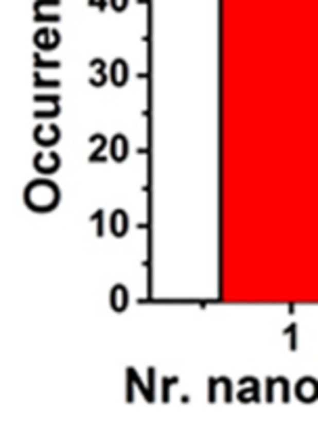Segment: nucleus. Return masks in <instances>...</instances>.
Instances as JSON below:
<instances>
[{
  "label": "nucleus",
  "instance_id": "nucleus-2",
  "mask_svg": "<svg viewBox=\"0 0 318 429\" xmlns=\"http://www.w3.org/2000/svg\"><path fill=\"white\" fill-rule=\"evenodd\" d=\"M34 168L42 174H52L61 168V157L57 155V153H38V155L34 157Z\"/></svg>",
  "mask_w": 318,
  "mask_h": 429
},
{
  "label": "nucleus",
  "instance_id": "nucleus-8",
  "mask_svg": "<svg viewBox=\"0 0 318 429\" xmlns=\"http://www.w3.org/2000/svg\"><path fill=\"white\" fill-rule=\"evenodd\" d=\"M48 34H50V29L48 27H42L40 32L34 36V42H36V46L38 48H42V50H50V48H55L59 42L57 40H48Z\"/></svg>",
  "mask_w": 318,
  "mask_h": 429
},
{
  "label": "nucleus",
  "instance_id": "nucleus-1",
  "mask_svg": "<svg viewBox=\"0 0 318 429\" xmlns=\"http://www.w3.org/2000/svg\"><path fill=\"white\" fill-rule=\"evenodd\" d=\"M59 189L50 180H34L25 189V203L34 211H48L59 203Z\"/></svg>",
  "mask_w": 318,
  "mask_h": 429
},
{
  "label": "nucleus",
  "instance_id": "nucleus-5",
  "mask_svg": "<svg viewBox=\"0 0 318 429\" xmlns=\"http://www.w3.org/2000/svg\"><path fill=\"white\" fill-rule=\"evenodd\" d=\"M126 230H128V216H126L123 209H115L111 213V233L115 237H121L126 235Z\"/></svg>",
  "mask_w": 318,
  "mask_h": 429
},
{
  "label": "nucleus",
  "instance_id": "nucleus-7",
  "mask_svg": "<svg viewBox=\"0 0 318 429\" xmlns=\"http://www.w3.org/2000/svg\"><path fill=\"white\" fill-rule=\"evenodd\" d=\"M90 67L97 69L94 78H90V84H94V86L105 84V80H107V76H105V61H101V59H92V61H90Z\"/></svg>",
  "mask_w": 318,
  "mask_h": 429
},
{
  "label": "nucleus",
  "instance_id": "nucleus-3",
  "mask_svg": "<svg viewBox=\"0 0 318 429\" xmlns=\"http://www.w3.org/2000/svg\"><path fill=\"white\" fill-rule=\"evenodd\" d=\"M109 74H111V82L115 84V86H123L126 84V80H128V65H126V61L123 59H115L113 63H111V67H109Z\"/></svg>",
  "mask_w": 318,
  "mask_h": 429
},
{
  "label": "nucleus",
  "instance_id": "nucleus-4",
  "mask_svg": "<svg viewBox=\"0 0 318 429\" xmlns=\"http://www.w3.org/2000/svg\"><path fill=\"white\" fill-rule=\"evenodd\" d=\"M109 151H111V157L115 162H121L126 155H128V140H126V136L115 134L109 142Z\"/></svg>",
  "mask_w": 318,
  "mask_h": 429
},
{
  "label": "nucleus",
  "instance_id": "nucleus-6",
  "mask_svg": "<svg viewBox=\"0 0 318 429\" xmlns=\"http://www.w3.org/2000/svg\"><path fill=\"white\" fill-rule=\"evenodd\" d=\"M111 306L119 312L128 306V289L121 287V285H115L113 291H111Z\"/></svg>",
  "mask_w": 318,
  "mask_h": 429
},
{
  "label": "nucleus",
  "instance_id": "nucleus-11",
  "mask_svg": "<svg viewBox=\"0 0 318 429\" xmlns=\"http://www.w3.org/2000/svg\"><path fill=\"white\" fill-rule=\"evenodd\" d=\"M111 5H113L115 11H121L126 5H128V0H111Z\"/></svg>",
  "mask_w": 318,
  "mask_h": 429
},
{
  "label": "nucleus",
  "instance_id": "nucleus-9",
  "mask_svg": "<svg viewBox=\"0 0 318 429\" xmlns=\"http://www.w3.org/2000/svg\"><path fill=\"white\" fill-rule=\"evenodd\" d=\"M90 220H94V222H97V226H99V228H97V233H99V237H101V235H103V211L99 209V211L94 213V216H92Z\"/></svg>",
  "mask_w": 318,
  "mask_h": 429
},
{
  "label": "nucleus",
  "instance_id": "nucleus-10",
  "mask_svg": "<svg viewBox=\"0 0 318 429\" xmlns=\"http://www.w3.org/2000/svg\"><path fill=\"white\" fill-rule=\"evenodd\" d=\"M172 383H178V379L168 377V381L164 383V402H168V389H170V385H172Z\"/></svg>",
  "mask_w": 318,
  "mask_h": 429
}]
</instances>
